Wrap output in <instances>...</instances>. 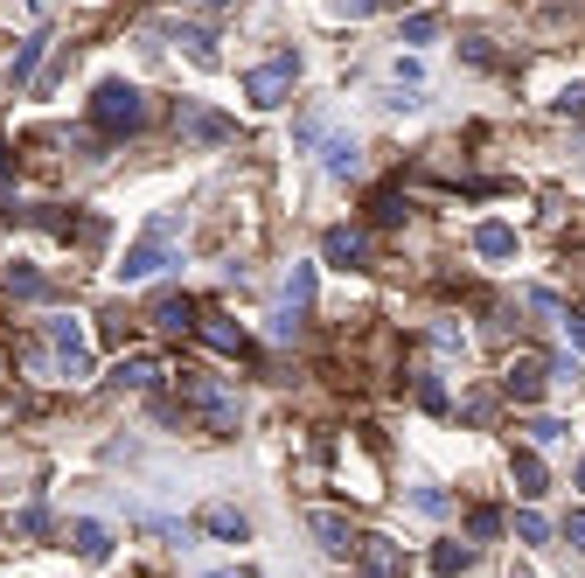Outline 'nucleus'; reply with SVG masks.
Returning <instances> with one entry per match:
<instances>
[{
  "mask_svg": "<svg viewBox=\"0 0 585 578\" xmlns=\"http://www.w3.org/2000/svg\"><path fill=\"white\" fill-rule=\"evenodd\" d=\"M91 126H98L105 140L140 133V126H147V91H140V84H126V77H105V84L91 91Z\"/></svg>",
  "mask_w": 585,
  "mask_h": 578,
  "instance_id": "obj_1",
  "label": "nucleus"
},
{
  "mask_svg": "<svg viewBox=\"0 0 585 578\" xmlns=\"http://www.w3.org/2000/svg\"><path fill=\"white\" fill-rule=\"evenodd\" d=\"M181 411H196L217 439L237 432V390L224 377H202V370H181Z\"/></svg>",
  "mask_w": 585,
  "mask_h": 578,
  "instance_id": "obj_2",
  "label": "nucleus"
},
{
  "mask_svg": "<svg viewBox=\"0 0 585 578\" xmlns=\"http://www.w3.org/2000/svg\"><path fill=\"white\" fill-rule=\"evenodd\" d=\"M168 245H175V209H161V217H153L147 230H140V245L126 251V266H119V279L126 286H140V279H153L168 266Z\"/></svg>",
  "mask_w": 585,
  "mask_h": 578,
  "instance_id": "obj_3",
  "label": "nucleus"
},
{
  "mask_svg": "<svg viewBox=\"0 0 585 578\" xmlns=\"http://www.w3.org/2000/svg\"><path fill=\"white\" fill-rule=\"evenodd\" d=\"M292 84H300V49H279L272 63H258V70L245 77V98L258 104V112H272V104H286Z\"/></svg>",
  "mask_w": 585,
  "mask_h": 578,
  "instance_id": "obj_4",
  "label": "nucleus"
},
{
  "mask_svg": "<svg viewBox=\"0 0 585 578\" xmlns=\"http://www.w3.org/2000/svg\"><path fill=\"white\" fill-rule=\"evenodd\" d=\"M175 133L189 140V147H224V140H237V126H230L224 112H209V104L181 98V104H175Z\"/></svg>",
  "mask_w": 585,
  "mask_h": 578,
  "instance_id": "obj_5",
  "label": "nucleus"
},
{
  "mask_svg": "<svg viewBox=\"0 0 585 578\" xmlns=\"http://www.w3.org/2000/svg\"><path fill=\"white\" fill-rule=\"evenodd\" d=\"M544 383H551V362H537V356H516L509 370H502V398L537 405V398H544Z\"/></svg>",
  "mask_w": 585,
  "mask_h": 578,
  "instance_id": "obj_6",
  "label": "nucleus"
},
{
  "mask_svg": "<svg viewBox=\"0 0 585 578\" xmlns=\"http://www.w3.org/2000/svg\"><path fill=\"white\" fill-rule=\"evenodd\" d=\"M307 530L321 537L328 558H356V544H363V537H356V522L341 516V509H314V516H307Z\"/></svg>",
  "mask_w": 585,
  "mask_h": 578,
  "instance_id": "obj_7",
  "label": "nucleus"
},
{
  "mask_svg": "<svg viewBox=\"0 0 585 578\" xmlns=\"http://www.w3.org/2000/svg\"><path fill=\"white\" fill-rule=\"evenodd\" d=\"M356 565H363V578H405V544L363 537V544H356Z\"/></svg>",
  "mask_w": 585,
  "mask_h": 578,
  "instance_id": "obj_8",
  "label": "nucleus"
},
{
  "mask_svg": "<svg viewBox=\"0 0 585 578\" xmlns=\"http://www.w3.org/2000/svg\"><path fill=\"white\" fill-rule=\"evenodd\" d=\"M196 335L209 341V349H224V356H251V335L237 321H224V313H196Z\"/></svg>",
  "mask_w": 585,
  "mask_h": 578,
  "instance_id": "obj_9",
  "label": "nucleus"
},
{
  "mask_svg": "<svg viewBox=\"0 0 585 578\" xmlns=\"http://www.w3.org/2000/svg\"><path fill=\"white\" fill-rule=\"evenodd\" d=\"M147 321H153V328H168V335H196V300H189V293H161Z\"/></svg>",
  "mask_w": 585,
  "mask_h": 578,
  "instance_id": "obj_10",
  "label": "nucleus"
},
{
  "mask_svg": "<svg viewBox=\"0 0 585 578\" xmlns=\"http://www.w3.org/2000/svg\"><path fill=\"white\" fill-rule=\"evenodd\" d=\"M321 258H328V266H363V258H369V238H363V230H349V223H335L328 238H321Z\"/></svg>",
  "mask_w": 585,
  "mask_h": 578,
  "instance_id": "obj_11",
  "label": "nucleus"
},
{
  "mask_svg": "<svg viewBox=\"0 0 585 578\" xmlns=\"http://www.w3.org/2000/svg\"><path fill=\"white\" fill-rule=\"evenodd\" d=\"M321 168H328L335 181H349V175H363V140H349V133H335V140H321Z\"/></svg>",
  "mask_w": 585,
  "mask_h": 578,
  "instance_id": "obj_12",
  "label": "nucleus"
},
{
  "mask_svg": "<svg viewBox=\"0 0 585 578\" xmlns=\"http://www.w3.org/2000/svg\"><path fill=\"white\" fill-rule=\"evenodd\" d=\"M161 377H168V362H161V356H126L119 370H112V383H119V390H153Z\"/></svg>",
  "mask_w": 585,
  "mask_h": 578,
  "instance_id": "obj_13",
  "label": "nucleus"
},
{
  "mask_svg": "<svg viewBox=\"0 0 585 578\" xmlns=\"http://www.w3.org/2000/svg\"><path fill=\"white\" fill-rule=\"evenodd\" d=\"M70 544H77V558H85V565H105V558H112V530H105V522H70Z\"/></svg>",
  "mask_w": 585,
  "mask_h": 578,
  "instance_id": "obj_14",
  "label": "nucleus"
},
{
  "mask_svg": "<svg viewBox=\"0 0 585 578\" xmlns=\"http://www.w3.org/2000/svg\"><path fill=\"white\" fill-rule=\"evenodd\" d=\"M168 36L189 49V63H196V70H217V36H209V29H196V21H175Z\"/></svg>",
  "mask_w": 585,
  "mask_h": 578,
  "instance_id": "obj_15",
  "label": "nucleus"
},
{
  "mask_svg": "<svg viewBox=\"0 0 585 578\" xmlns=\"http://www.w3.org/2000/svg\"><path fill=\"white\" fill-rule=\"evenodd\" d=\"M202 530L217 537V544H245V537H251V522L237 516L230 502H209V509H202Z\"/></svg>",
  "mask_w": 585,
  "mask_h": 578,
  "instance_id": "obj_16",
  "label": "nucleus"
},
{
  "mask_svg": "<svg viewBox=\"0 0 585 578\" xmlns=\"http://www.w3.org/2000/svg\"><path fill=\"white\" fill-rule=\"evenodd\" d=\"M42 57H49V36L36 29L29 42H21V49H14V63H8V84H29V77H36V63H42Z\"/></svg>",
  "mask_w": 585,
  "mask_h": 578,
  "instance_id": "obj_17",
  "label": "nucleus"
},
{
  "mask_svg": "<svg viewBox=\"0 0 585 578\" xmlns=\"http://www.w3.org/2000/svg\"><path fill=\"white\" fill-rule=\"evenodd\" d=\"M0 286H8L14 300H49V279H42L36 266H8V272H0Z\"/></svg>",
  "mask_w": 585,
  "mask_h": 578,
  "instance_id": "obj_18",
  "label": "nucleus"
},
{
  "mask_svg": "<svg viewBox=\"0 0 585 578\" xmlns=\"http://www.w3.org/2000/svg\"><path fill=\"white\" fill-rule=\"evenodd\" d=\"M474 251H482V258H516V230L509 223H482V230H474Z\"/></svg>",
  "mask_w": 585,
  "mask_h": 578,
  "instance_id": "obj_19",
  "label": "nucleus"
},
{
  "mask_svg": "<svg viewBox=\"0 0 585 578\" xmlns=\"http://www.w3.org/2000/svg\"><path fill=\"white\" fill-rule=\"evenodd\" d=\"M509 475H516V495H529V502L544 495V460H537V454H516V460H509Z\"/></svg>",
  "mask_w": 585,
  "mask_h": 578,
  "instance_id": "obj_20",
  "label": "nucleus"
},
{
  "mask_svg": "<svg viewBox=\"0 0 585 578\" xmlns=\"http://www.w3.org/2000/svg\"><path fill=\"white\" fill-rule=\"evenodd\" d=\"M467 565H474V544H439V550H433V571H439V578H460Z\"/></svg>",
  "mask_w": 585,
  "mask_h": 578,
  "instance_id": "obj_21",
  "label": "nucleus"
},
{
  "mask_svg": "<svg viewBox=\"0 0 585 578\" xmlns=\"http://www.w3.org/2000/svg\"><path fill=\"white\" fill-rule=\"evenodd\" d=\"M307 300H314V266H292V272H286V307L307 313Z\"/></svg>",
  "mask_w": 585,
  "mask_h": 578,
  "instance_id": "obj_22",
  "label": "nucleus"
},
{
  "mask_svg": "<svg viewBox=\"0 0 585 578\" xmlns=\"http://www.w3.org/2000/svg\"><path fill=\"white\" fill-rule=\"evenodd\" d=\"M433 36H439V14H425V8L405 21V29H397V42H433Z\"/></svg>",
  "mask_w": 585,
  "mask_h": 578,
  "instance_id": "obj_23",
  "label": "nucleus"
},
{
  "mask_svg": "<svg viewBox=\"0 0 585 578\" xmlns=\"http://www.w3.org/2000/svg\"><path fill=\"white\" fill-rule=\"evenodd\" d=\"M467 537H474V544L502 537V509H474V516H467Z\"/></svg>",
  "mask_w": 585,
  "mask_h": 578,
  "instance_id": "obj_24",
  "label": "nucleus"
},
{
  "mask_svg": "<svg viewBox=\"0 0 585 578\" xmlns=\"http://www.w3.org/2000/svg\"><path fill=\"white\" fill-rule=\"evenodd\" d=\"M551 112L557 119H585V84H565V91L551 98Z\"/></svg>",
  "mask_w": 585,
  "mask_h": 578,
  "instance_id": "obj_25",
  "label": "nucleus"
},
{
  "mask_svg": "<svg viewBox=\"0 0 585 578\" xmlns=\"http://www.w3.org/2000/svg\"><path fill=\"white\" fill-rule=\"evenodd\" d=\"M529 446H557V439H565V418H529Z\"/></svg>",
  "mask_w": 585,
  "mask_h": 578,
  "instance_id": "obj_26",
  "label": "nucleus"
},
{
  "mask_svg": "<svg viewBox=\"0 0 585 578\" xmlns=\"http://www.w3.org/2000/svg\"><path fill=\"white\" fill-rule=\"evenodd\" d=\"M516 537H523V544H544V537H551V522H544L537 509H523V516H516Z\"/></svg>",
  "mask_w": 585,
  "mask_h": 578,
  "instance_id": "obj_27",
  "label": "nucleus"
},
{
  "mask_svg": "<svg viewBox=\"0 0 585 578\" xmlns=\"http://www.w3.org/2000/svg\"><path fill=\"white\" fill-rule=\"evenodd\" d=\"M390 77H397V84H412V91H418V84H425V63H418V57H397V63H390Z\"/></svg>",
  "mask_w": 585,
  "mask_h": 578,
  "instance_id": "obj_28",
  "label": "nucleus"
},
{
  "mask_svg": "<svg viewBox=\"0 0 585 578\" xmlns=\"http://www.w3.org/2000/svg\"><path fill=\"white\" fill-rule=\"evenodd\" d=\"M377 223H405V196H397V189L377 196Z\"/></svg>",
  "mask_w": 585,
  "mask_h": 578,
  "instance_id": "obj_29",
  "label": "nucleus"
},
{
  "mask_svg": "<svg viewBox=\"0 0 585 578\" xmlns=\"http://www.w3.org/2000/svg\"><path fill=\"white\" fill-rule=\"evenodd\" d=\"M418 405H425V411H439V405H446V390H439V377H433V370L418 377Z\"/></svg>",
  "mask_w": 585,
  "mask_h": 578,
  "instance_id": "obj_30",
  "label": "nucleus"
},
{
  "mask_svg": "<svg viewBox=\"0 0 585 578\" xmlns=\"http://www.w3.org/2000/svg\"><path fill=\"white\" fill-rule=\"evenodd\" d=\"M412 502H418V516H446V495L439 488H412Z\"/></svg>",
  "mask_w": 585,
  "mask_h": 578,
  "instance_id": "obj_31",
  "label": "nucleus"
},
{
  "mask_svg": "<svg viewBox=\"0 0 585 578\" xmlns=\"http://www.w3.org/2000/svg\"><path fill=\"white\" fill-rule=\"evenodd\" d=\"M42 530H49V516L29 502V509H21V537H42Z\"/></svg>",
  "mask_w": 585,
  "mask_h": 578,
  "instance_id": "obj_32",
  "label": "nucleus"
},
{
  "mask_svg": "<svg viewBox=\"0 0 585 578\" xmlns=\"http://www.w3.org/2000/svg\"><path fill=\"white\" fill-rule=\"evenodd\" d=\"M369 8H377V0H335V14H349V21H363Z\"/></svg>",
  "mask_w": 585,
  "mask_h": 578,
  "instance_id": "obj_33",
  "label": "nucleus"
},
{
  "mask_svg": "<svg viewBox=\"0 0 585 578\" xmlns=\"http://www.w3.org/2000/svg\"><path fill=\"white\" fill-rule=\"evenodd\" d=\"M565 537H572V544H578V550H585V509H578V516H572V522H565Z\"/></svg>",
  "mask_w": 585,
  "mask_h": 578,
  "instance_id": "obj_34",
  "label": "nucleus"
},
{
  "mask_svg": "<svg viewBox=\"0 0 585 578\" xmlns=\"http://www.w3.org/2000/svg\"><path fill=\"white\" fill-rule=\"evenodd\" d=\"M565 328H572V341L585 349V313H565Z\"/></svg>",
  "mask_w": 585,
  "mask_h": 578,
  "instance_id": "obj_35",
  "label": "nucleus"
},
{
  "mask_svg": "<svg viewBox=\"0 0 585 578\" xmlns=\"http://www.w3.org/2000/svg\"><path fill=\"white\" fill-rule=\"evenodd\" d=\"M8 175H14V161H8V140H0V189H8Z\"/></svg>",
  "mask_w": 585,
  "mask_h": 578,
  "instance_id": "obj_36",
  "label": "nucleus"
},
{
  "mask_svg": "<svg viewBox=\"0 0 585 578\" xmlns=\"http://www.w3.org/2000/svg\"><path fill=\"white\" fill-rule=\"evenodd\" d=\"M202 578H245V571H202Z\"/></svg>",
  "mask_w": 585,
  "mask_h": 578,
  "instance_id": "obj_37",
  "label": "nucleus"
},
{
  "mask_svg": "<svg viewBox=\"0 0 585 578\" xmlns=\"http://www.w3.org/2000/svg\"><path fill=\"white\" fill-rule=\"evenodd\" d=\"M181 8H189V0H181ZM209 8H230V0H209Z\"/></svg>",
  "mask_w": 585,
  "mask_h": 578,
  "instance_id": "obj_38",
  "label": "nucleus"
},
{
  "mask_svg": "<svg viewBox=\"0 0 585 578\" xmlns=\"http://www.w3.org/2000/svg\"><path fill=\"white\" fill-rule=\"evenodd\" d=\"M578 488H585V460H578Z\"/></svg>",
  "mask_w": 585,
  "mask_h": 578,
  "instance_id": "obj_39",
  "label": "nucleus"
},
{
  "mask_svg": "<svg viewBox=\"0 0 585 578\" xmlns=\"http://www.w3.org/2000/svg\"><path fill=\"white\" fill-rule=\"evenodd\" d=\"M509 578H529V571H509Z\"/></svg>",
  "mask_w": 585,
  "mask_h": 578,
  "instance_id": "obj_40",
  "label": "nucleus"
},
{
  "mask_svg": "<svg viewBox=\"0 0 585 578\" xmlns=\"http://www.w3.org/2000/svg\"><path fill=\"white\" fill-rule=\"evenodd\" d=\"M390 8H405V0H390Z\"/></svg>",
  "mask_w": 585,
  "mask_h": 578,
  "instance_id": "obj_41",
  "label": "nucleus"
},
{
  "mask_svg": "<svg viewBox=\"0 0 585 578\" xmlns=\"http://www.w3.org/2000/svg\"><path fill=\"white\" fill-rule=\"evenodd\" d=\"M578 147H585V140H578Z\"/></svg>",
  "mask_w": 585,
  "mask_h": 578,
  "instance_id": "obj_42",
  "label": "nucleus"
}]
</instances>
